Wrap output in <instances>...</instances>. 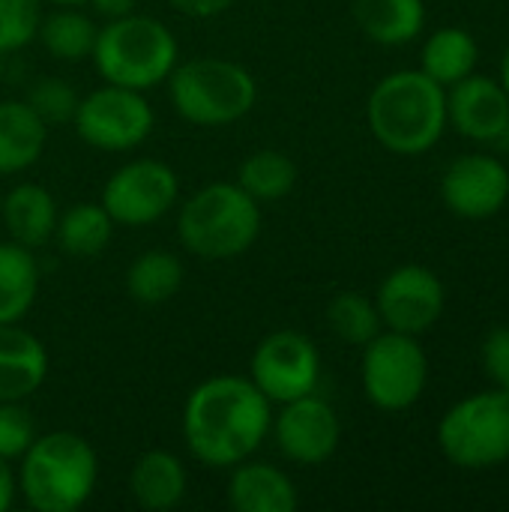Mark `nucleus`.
Here are the masks:
<instances>
[{
  "mask_svg": "<svg viewBox=\"0 0 509 512\" xmlns=\"http://www.w3.org/2000/svg\"><path fill=\"white\" fill-rule=\"evenodd\" d=\"M327 324L342 342L360 345V348L372 342L384 327L375 300H369L360 291H339L327 306Z\"/></svg>",
  "mask_w": 509,
  "mask_h": 512,
  "instance_id": "28",
  "label": "nucleus"
},
{
  "mask_svg": "<svg viewBox=\"0 0 509 512\" xmlns=\"http://www.w3.org/2000/svg\"><path fill=\"white\" fill-rule=\"evenodd\" d=\"M72 123L84 144L105 153H126L150 138L156 114L141 90L105 81L102 87L81 96Z\"/></svg>",
  "mask_w": 509,
  "mask_h": 512,
  "instance_id": "9",
  "label": "nucleus"
},
{
  "mask_svg": "<svg viewBox=\"0 0 509 512\" xmlns=\"http://www.w3.org/2000/svg\"><path fill=\"white\" fill-rule=\"evenodd\" d=\"M483 369L498 390L509 393V327H498L483 342Z\"/></svg>",
  "mask_w": 509,
  "mask_h": 512,
  "instance_id": "32",
  "label": "nucleus"
},
{
  "mask_svg": "<svg viewBox=\"0 0 509 512\" xmlns=\"http://www.w3.org/2000/svg\"><path fill=\"white\" fill-rule=\"evenodd\" d=\"M36 438L30 411L21 402H0V459L18 462Z\"/></svg>",
  "mask_w": 509,
  "mask_h": 512,
  "instance_id": "31",
  "label": "nucleus"
},
{
  "mask_svg": "<svg viewBox=\"0 0 509 512\" xmlns=\"http://www.w3.org/2000/svg\"><path fill=\"white\" fill-rule=\"evenodd\" d=\"M177 237L195 258H240L261 237V204L237 183H210L183 201L177 213Z\"/></svg>",
  "mask_w": 509,
  "mask_h": 512,
  "instance_id": "4",
  "label": "nucleus"
},
{
  "mask_svg": "<svg viewBox=\"0 0 509 512\" xmlns=\"http://www.w3.org/2000/svg\"><path fill=\"white\" fill-rule=\"evenodd\" d=\"M18 462V492L36 512L81 510L99 483V456L93 444L66 429L36 435Z\"/></svg>",
  "mask_w": 509,
  "mask_h": 512,
  "instance_id": "3",
  "label": "nucleus"
},
{
  "mask_svg": "<svg viewBox=\"0 0 509 512\" xmlns=\"http://www.w3.org/2000/svg\"><path fill=\"white\" fill-rule=\"evenodd\" d=\"M270 435L276 438V447L288 462L315 468L333 459V453L339 450L342 423L327 399L309 393L285 402L282 411L273 414Z\"/></svg>",
  "mask_w": 509,
  "mask_h": 512,
  "instance_id": "13",
  "label": "nucleus"
},
{
  "mask_svg": "<svg viewBox=\"0 0 509 512\" xmlns=\"http://www.w3.org/2000/svg\"><path fill=\"white\" fill-rule=\"evenodd\" d=\"M441 453L465 471H489L509 459V393L486 390L453 405L438 423Z\"/></svg>",
  "mask_w": 509,
  "mask_h": 512,
  "instance_id": "7",
  "label": "nucleus"
},
{
  "mask_svg": "<svg viewBox=\"0 0 509 512\" xmlns=\"http://www.w3.org/2000/svg\"><path fill=\"white\" fill-rule=\"evenodd\" d=\"M48 144V126L21 99L0 102V177L21 174L39 162Z\"/></svg>",
  "mask_w": 509,
  "mask_h": 512,
  "instance_id": "20",
  "label": "nucleus"
},
{
  "mask_svg": "<svg viewBox=\"0 0 509 512\" xmlns=\"http://www.w3.org/2000/svg\"><path fill=\"white\" fill-rule=\"evenodd\" d=\"M57 201L39 183H18L3 195L0 219L9 231V240L27 249H42L57 231Z\"/></svg>",
  "mask_w": 509,
  "mask_h": 512,
  "instance_id": "19",
  "label": "nucleus"
},
{
  "mask_svg": "<svg viewBox=\"0 0 509 512\" xmlns=\"http://www.w3.org/2000/svg\"><path fill=\"white\" fill-rule=\"evenodd\" d=\"M48 378L45 345L18 324H0V402L30 399Z\"/></svg>",
  "mask_w": 509,
  "mask_h": 512,
  "instance_id": "16",
  "label": "nucleus"
},
{
  "mask_svg": "<svg viewBox=\"0 0 509 512\" xmlns=\"http://www.w3.org/2000/svg\"><path fill=\"white\" fill-rule=\"evenodd\" d=\"M0 57H3V54H0Z\"/></svg>",
  "mask_w": 509,
  "mask_h": 512,
  "instance_id": "39",
  "label": "nucleus"
},
{
  "mask_svg": "<svg viewBox=\"0 0 509 512\" xmlns=\"http://www.w3.org/2000/svg\"><path fill=\"white\" fill-rule=\"evenodd\" d=\"M48 3H54V6H81L87 0H48Z\"/></svg>",
  "mask_w": 509,
  "mask_h": 512,
  "instance_id": "37",
  "label": "nucleus"
},
{
  "mask_svg": "<svg viewBox=\"0 0 509 512\" xmlns=\"http://www.w3.org/2000/svg\"><path fill=\"white\" fill-rule=\"evenodd\" d=\"M366 399L381 411H408L420 402L429 381V357L417 336L408 333H378L363 345L360 369Z\"/></svg>",
  "mask_w": 509,
  "mask_h": 512,
  "instance_id": "8",
  "label": "nucleus"
},
{
  "mask_svg": "<svg viewBox=\"0 0 509 512\" xmlns=\"http://www.w3.org/2000/svg\"><path fill=\"white\" fill-rule=\"evenodd\" d=\"M354 21L378 45H408L426 24L423 0H354Z\"/></svg>",
  "mask_w": 509,
  "mask_h": 512,
  "instance_id": "21",
  "label": "nucleus"
},
{
  "mask_svg": "<svg viewBox=\"0 0 509 512\" xmlns=\"http://www.w3.org/2000/svg\"><path fill=\"white\" fill-rule=\"evenodd\" d=\"M87 6L93 9V15H99L105 21H114V18L132 15L138 0H87Z\"/></svg>",
  "mask_w": 509,
  "mask_h": 512,
  "instance_id": "34",
  "label": "nucleus"
},
{
  "mask_svg": "<svg viewBox=\"0 0 509 512\" xmlns=\"http://www.w3.org/2000/svg\"><path fill=\"white\" fill-rule=\"evenodd\" d=\"M186 18H216L228 12L237 0H168Z\"/></svg>",
  "mask_w": 509,
  "mask_h": 512,
  "instance_id": "33",
  "label": "nucleus"
},
{
  "mask_svg": "<svg viewBox=\"0 0 509 512\" xmlns=\"http://www.w3.org/2000/svg\"><path fill=\"white\" fill-rule=\"evenodd\" d=\"M477 60H480L477 39L465 27H441L426 39L420 69L441 87H450L465 75H471L477 69Z\"/></svg>",
  "mask_w": 509,
  "mask_h": 512,
  "instance_id": "24",
  "label": "nucleus"
},
{
  "mask_svg": "<svg viewBox=\"0 0 509 512\" xmlns=\"http://www.w3.org/2000/svg\"><path fill=\"white\" fill-rule=\"evenodd\" d=\"M273 402L243 375L201 381L183 405V441L204 468L246 462L270 435Z\"/></svg>",
  "mask_w": 509,
  "mask_h": 512,
  "instance_id": "1",
  "label": "nucleus"
},
{
  "mask_svg": "<svg viewBox=\"0 0 509 512\" xmlns=\"http://www.w3.org/2000/svg\"><path fill=\"white\" fill-rule=\"evenodd\" d=\"M501 84H504V90H507L509 96V45L507 51H504V57H501Z\"/></svg>",
  "mask_w": 509,
  "mask_h": 512,
  "instance_id": "36",
  "label": "nucleus"
},
{
  "mask_svg": "<svg viewBox=\"0 0 509 512\" xmlns=\"http://www.w3.org/2000/svg\"><path fill=\"white\" fill-rule=\"evenodd\" d=\"M174 111L195 126H228L243 120L258 102L255 75L228 57H195L168 75Z\"/></svg>",
  "mask_w": 509,
  "mask_h": 512,
  "instance_id": "6",
  "label": "nucleus"
},
{
  "mask_svg": "<svg viewBox=\"0 0 509 512\" xmlns=\"http://www.w3.org/2000/svg\"><path fill=\"white\" fill-rule=\"evenodd\" d=\"M24 102L42 117L45 126H60V123H72L81 96L66 78H39Z\"/></svg>",
  "mask_w": 509,
  "mask_h": 512,
  "instance_id": "29",
  "label": "nucleus"
},
{
  "mask_svg": "<svg viewBox=\"0 0 509 512\" xmlns=\"http://www.w3.org/2000/svg\"><path fill=\"white\" fill-rule=\"evenodd\" d=\"M96 36H99L96 21L75 6H57L54 12L42 15L39 30H36V39L42 42V48L63 63L87 60L93 54Z\"/></svg>",
  "mask_w": 509,
  "mask_h": 512,
  "instance_id": "25",
  "label": "nucleus"
},
{
  "mask_svg": "<svg viewBox=\"0 0 509 512\" xmlns=\"http://www.w3.org/2000/svg\"><path fill=\"white\" fill-rule=\"evenodd\" d=\"M39 264L33 249L15 240L0 243V324H18L36 303Z\"/></svg>",
  "mask_w": 509,
  "mask_h": 512,
  "instance_id": "22",
  "label": "nucleus"
},
{
  "mask_svg": "<svg viewBox=\"0 0 509 512\" xmlns=\"http://www.w3.org/2000/svg\"><path fill=\"white\" fill-rule=\"evenodd\" d=\"M42 21V0H0V54L27 48Z\"/></svg>",
  "mask_w": 509,
  "mask_h": 512,
  "instance_id": "30",
  "label": "nucleus"
},
{
  "mask_svg": "<svg viewBox=\"0 0 509 512\" xmlns=\"http://www.w3.org/2000/svg\"><path fill=\"white\" fill-rule=\"evenodd\" d=\"M180 198V177L159 159H132L120 165L105 189L102 207L123 228H144L171 213Z\"/></svg>",
  "mask_w": 509,
  "mask_h": 512,
  "instance_id": "10",
  "label": "nucleus"
},
{
  "mask_svg": "<svg viewBox=\"0 0 509 512\" xmlns=\"http://www.w3.org/2000/svg\"><path fill=\"white\" fill-rule=\"evenodd\" d=\"M183 285V264L165 249L141 252L126 270V291L138 306H162L177 297Z\"/></svg>",
  "mask_w": 509,
  "mask_h": 512,
  "instance_id": "26",
  "label": "nucleus"
},
{
  "mask_svg": "<svg viewBox=\"0 0 509 512\" xmlns=\"http://www.w3.org/2000/svg\"><path fill=\"white\" fill-rule=\"evenodd\" d=\"M15 492H18V477L12 474L9 462L0 459V512H6L15 504Z\"/></svg>",
  "mask_w": 509,
  "mask_h": 512,
  "instance_id": "35",
  "label": "nucleus"
},
{
  "mask_svg": "<svg viewBox=\"0 0 509 512\" xmlns=\"http://www.w3.org/2000/svg\"><path fill=\"white\" fill-rule=\"evenodd\" d=\"M189 489L186 465L168 450H147L129 474V495L147 512H168L183 504Z\"/></svg>",
  "mask_w": 509,
  "mask_h": 512,
  "instance_id": "18",
  "label": "nucleus"
},
{
  "mask_svg": "<svg viewBox=\"0 0 509 512\" xmlns=\"http://www.w3.org/2000/svg\"><path fill=\"white\" fill-rule=\"evenodd\" d=\"M114 234V219L102 207V201L72 204L57 216L54 240L69 258H96L108 249Z\"/></svg>",
  "mask_w": 509,
  "mask_h": 512,
  "instance_id": "23",
  "label": "nucleus"
},
{
  "mask_svg": "<svg viewBox=\"0 0 509 512\" xmlns=\"http://www.w3.org/2000/svg\"><path fill=\"white\" fill-rule=\"evenodd\" d=\"M234 183L246 195H252L258 204H273L294 192L297 165L282 150H255L252 156H246L240 162Z\"/></svg>",
  "mask_w": 509,
  "mask_h": 512,
  "instance_id": "27",
  "label": "nucleus"
},
{
  "mask_svg": "<svg viewBox=\"0 0 509 512\" xmlns=\"http://www.w3.org/2000/svg\"><path fill=\"white\" fill-rule=\"evenodd\" d=\"M249 381L276 405L309 396L321 381V354L306 333L276 330L264 336L249 360Z\"/></svg>",
  "mask_w": 509,
  "mask_h": 512,
  "instance_id": "11",
  "label": "nucleus"
},
{
  "mask_svg": "<svg viewBox=\"0 0 509 512\" xmlns=\"http://www.w3.org/2000/svg\"><path fill=\"white\" fill-rule=\"evenodd\" d=\"M441 198L462 219H489L509 201V168L486 153L459 156L441 177Z\"/></svg>",
  "mask_w": 509,
  "mask_h": 512,
  "instance_id": "14",
  "label": "nucleus"
},
{
  "mask_svg": "<svg viewBox=\"0 0 509 512\" xmlns=\"http://www.w3.org/2000/svg\"><path fill=\"white\" fill-rule=\"evenodd\" d=\"M228 507L234 512H294L300 507V495L282 468L246 459L231 468Z\"/></svg>",
  "mask_w": 509,
  "mask_h": 512,
  "instance_id": "17",
  "label": "nucleus"
},
{
  "mask_svg": "<svg viewBox=\"0 0 509 512\" xmlns=\"http://www.w3.org/2000/svg\"><path fill=\"white\" fill-rule=\"evenodd\" d=\"M447 120L471 141H501L509 132V96L504 84L477 72L450 84Z\"/></svg>",
  "mask_w": 509,
  "mask_h": 512,
  "instance_id": "15",
  "label": "nucleus"
},
{
  "mask_svg": "<svg viewBox=\"0 0 509 512\" xmlns=\"http://www.w3.org/2000/svg\"><path fill=\"white\" fill-rule=\"evenodd\" d=\"M90 60L102 81L144 93L168 81L180 63V45L168 24L132 12L99 27Z\"/></svg>",
  "mask_w": 509,
  "mask_h": 512,
  "instance_id": "5",
  "label": "nucleus"
},
{
  "mask_svg": "<svg viewBox=\"0 0 509 512\" xmlns=\"http://www.w3.org/2000/svg\"><path fill=\"white\" fill-rule=\"evenodd\" d=\"M381 324L396 333L420 336L432 330L447 306L444 282L423 264H402L381 282L375 294Z\"/></svg>",
  "mask_w": 509,
  "mask_h": 512,
  "instance_id": "12",
  "label": "nucleus"
},
{
  "mask_svg": "<svg viewBox=\"0 0 509 512\" xmlns=\"http://www.w3.org/2000/svg\"><path fill=\"white\" fill-rule=\"evenodd\" d=\"M366 120L378 144L390 153H429L447 129V87L423 69L390 72L369 93Z\"/></svg>",
  "mask_w": 509,
  "mask_h": 512,
  "instance_id": "2",
  "label": "nucleus"
},
{
  "mask_svg": "<svg viewBox=\"0 0 509 512\" xmlns=\"http://www.w3.org/2000/svg\"><path fill=\"white\" fill-rule=\"evenodd\" d=\"M0 210H3V192H0Z\"/></svg>",
  "mask_w": 509,
  "mask_h": 512,
  "instance_id": "38",
  "label": "nucleus"
}]
</instances>
